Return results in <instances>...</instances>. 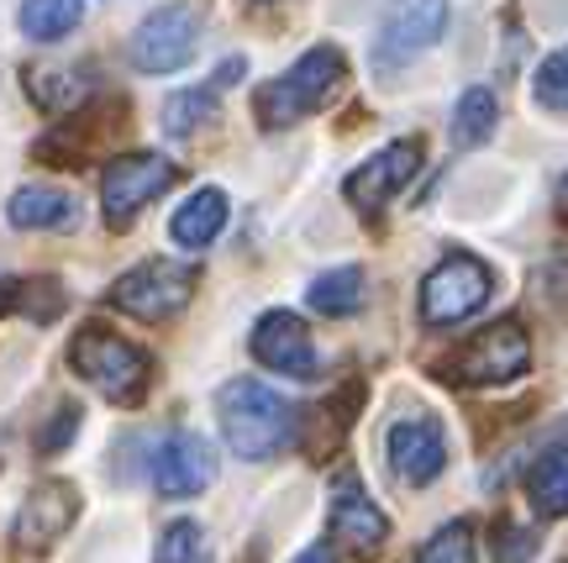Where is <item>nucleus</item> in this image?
Instances as JSON below:
<instances>
[{"instance_id":"1","label":"nucleus","mask_w":568,"mask_h":563,"mask_svg":"<svg viewBox=\"0 0 568 563\" xmlns=\"http://www.w3.org/2000/svg\"><path fill=\"white\" fill-rule=\"evenodd\" d=\"M216 422H222V438L237 459L268 463L274 453L295 443L301 411L284 401L280 390H268L264 380H226L216 390Z\"/></svg>"},{"instance_id":"2","label":"nucleus","mask_w":568,"mask_h":563,"mask_svg":"<svg viewBox=\"0 0 568 563\" xmlns=\"http://www.w3.org/2000/svg\"><path fill=\"white\" fill-rule=\"evenodd\" d=\"M343 80H347L343 48H337V42H316V48H305L284 74H274V80H264L253 90V117H258V127H268V132L295 127V121L326 111V101L343 90Z\"/></svg>"},{"instance_id":"3","label":"nucleus","mask_w":568,"mask_h":563,"mask_svg":"<svg viewBox=\"0 0 568 563\" xmlns=\"http://www.w3.org/2000/svg\"><path fill=\"white\" fill-rule=\"evenodd\" d=\"M69 369L80 374L95 395H105L111 405H142L148 384H153V359L142 353L138 342L116 338L111 326L101 322H84L69 342Z\"/></svg>"},{"instance_id":"4","label":"nucleus","mask_w":568,"mask_h":563,"mask_svg":"<svg viewBox=\"0 0 568 563\" xmlns=\"http://www.w3.org/2000/svg\"><path fill=\"white\" fill-rule=\"evenodd\" d=\"M531 369V338L527 326L506 316V322L479 326L464 348H453L443 359V380L464 384V390H495V384L521 380Z\"/></svg>"},{"instance_id":"5","label":"nucleus","mask_w":568,"mask_h":563,"mask_svg":"<svg viewBox=\"0 0 568 563\" xmlns=\"http://www.w3.org/2000/svg\"><path fill=\"white\" fill-rule=\"evenodd\" d=\"M195 263L180 259H142L138 269H126L122 280L105 290V305H116L122 316H138V322H169L180 316L190 295H195Z\"/></svg>"},{"instance_id":"6","label":"nucleus","mask_w":568,"mask_h":563,"mask_svg":"<svg viewBox=\"0 0 568 563\" xmlns=\"http://www.w3.org/2000/svg\"><path fill=\"white\" fill-rule=\"evenodd\" d=\"M195 53H201V11L190 0H169L148 11L126 42V59L138 74H180Z\"/></svg>"},{"instance_id":"7","label":"nucleus","mask_w":568,"mask_h":563,"mask_svg":"<svg viewBox=\"0 0 568 563\" xmlns=\"http://www.w3.org/2000/svg\"><path fill=\"white\" fill-rule=\"evenodd\" d=\"M447 32V0H389L379 32H374V69L395 74L432 53L437 38Z\"/></svg>"},{"instance_id":"8","label":"nucleus","mask_w":568,"mask_h":563,"mask_svg":"<svg viewBox=\"0 0 568 563\" xmlns=\"http://www.w3.org/2000/svg\"><path fill=\"white\" fill-rule=\"evenodd\" d=\"M180 180V169L163 159V153H116V159L105 163L101 174V217L105 227H132L142 217V205H153L169 190V184Z\"/></svg>"},{"instance_id":"9","label":"nucleus","mask_w":568,"mask_h":563,"mask_svg":"<svg viewBox=\"0 0 568 563\" xmlns=\"http://www.w3.org/2000/svg\"><path fill=\"white\" fill-rule=\"evenodd\" d=\"M489 290H495V274H489L485 259H474V253H447V259H437V269L422 280V322L426 326L468 322V316L489 301Z\"/></svg>"},{"instance_id":"10","label":"nucleus","mask_w":568,"mask_h":563,"mask_svg":"<svg viewBox=\"0 0 568 563\" xmlns=\"http://www.w3.org/2000/svg\"><path fill=\"white\" fill-rule=\"evenodd\" d=\"M416 169H422V138H395L385 142L379 153H368L353 174L343 180V195L353 211H364V217H379L410 180H416Z\"/></svg>"},{"instance_id":"11","label":"nucleus","mask_w":568,"mask_h":563,"mask_svg":"<svg viewBox=\"0 0 568 563\" xmlns=\"http://www.w3.org/2000/svg\"><path fill=\"white\" fill-rule=\"evenodd\" d=\"M222 474V463H216V448L211 438L201 432H169L159 448H153V484H159L163 501H190V495H201L205 484H216Z\"/></svg>"},{"instance_id":"12","label":"nucleus","mask_w":568,"mask_h":563,"mask_svg":"<svg viewBox=\"0 0 568 563\" xmlns=\"http://www.w3.org/2000/svg\"><path fill=\"white\" fill-rule=\"evenodd\" d=\"M80 522V490L69 480H42L27 490V501L17 505L11 522V543L27 553H48L53 543H63V532Z\"/></svg>"},{"instance_id":"13","label":"nucleus","mask_w":568,"mask_h":563,"mask_svg":"<svg viewBox=\"0 0 568 563\" xmlns=\"http://www.w3.org/2000/svg\"><path fill=\"white\" fill-rule=\"evenodd\" d=\"M385 453L395 480L422 490L447 469V432L432 411H416V416H400V422L385 432Z\"/></svg>"},{"instance_id":"14","label":"nucleus","mask_w":568,"mask_h":563,"mask_svg":"<svg viewBox=\"0 0 568 563\" xmlns=\"http://www.w3.org/2000/svg\"><path fill=\"white\" fill-rule=\"evenodd\" d=\"M247 353L284 374V380H316V342L305 332V322L295 311H264L258 322H253V338H247Z\"/></svg>"},{"instance_id":"15","label":"nucleus","mask_w":568,"mask_h":563,"mask_svg":"<svg viewBox=\"0 0 568 563\" xmlns=\"http://www.w3.org/2000/svg\"><path fill=\"white\" fill-rule=\"evenodd\" d=\"M326 532L337 543H347L353 553H374L389 537V516L368 501L364 484L353 480V474H343L337 490H332V505H326Z\"/></svg>"},{"instance_id":"16","label":"nucleus","mask_w":568,"mask_h":563,"mask_svg":"<svg viewBox=\"0 0 568 563\" xmlns=\"http://www.w3.org/2000/svg\"><path fill=\"white\" fill-rule=\"evenodd\" d=\"M358 411H364V380H347V384H337L326 401H316L311 405V416H301L305 453H311L316 463H326V453H337V443L353 432Z\"/></svg>"},{"instance_id":"17","label":"nucleus","mask_w":568,"mask_h":563,"mask_svg":"<svg viewBox=\"0 0 568 563\" xmlns=\"http://www.w3.org/2000/svg\"><path fill=\"white\" fill-rule=\"evenodd\" d=\"M6 222L17 232H69L80 222V205L59 184H21L17 195L6 201Z\"/></svg>"},{"instance_id":"18","label":"nucleus","mask_w":568,"mask_h":563,"mask_svg":"<svg viewBox=\"0 0 568 563\" xmlns=\"http://www.w3.org/2000/svg\"><path fill=\"white\" fill-rule=\"evenodd\" d=\"M27 95H32L48 117L80 111V105L95 95V63H48V69H27Z\"/></svg>"},{"instance_id":"19","label":"nucleus","mask_w":568,"mask_h":563,"mask_svg":"<svg viewBox=\"0 0 568 563\" xmlns=\"http://www.w3.org/2000/svg\"><path fill=\"white\" fill-rule=\"evenodd\" d=\"M226 217H232V205H226V190L216 184H201L195 195L184 205H174V217H169V238L180 242V248H211V242L222 238Z\"/></svg>"},{"instance_id":"20","label":"nucleus","mask_w":568,"mask_h":563,"mask_svg":"<svg viewBox=\"0 0 568 563\" xmlns=\"http://www.w3.org/2000/svg\"><path fill=\"white\" fill-rule=\"evenodd\" d=\"M305 305H311L316 316H326V322L364 311V269H358V263H337V269L316 274L311 290H305Z\"/></svg>"},{"instance_id":"21","label":"nucleus","mask_w":568,"mask_h":563,"mask_svg":"<svg viewBox=\"0 0 568 563\" xmlns=\"http://www.w3.org/2000/svg\"><path fill=\"white\" fill-rule=\"evenodd\" d=\"M527 501L548 522L568 516V443H552L548 453H537V463L527 474Z\"/></svg>"},{"instance_id":"22","label":"nucleus","mask_w":568,"mask_h":563,"mask_svg":"<svg viewBox=\"0 0 568 563\" xmlns=\"http://www.w3.org/2000/svg\"><path fill=\"white\" fill-rule=\"evenodd\" d=\"M495 127H500V101H495V90L489 84H468L458 105H453V142L458 148H479V142L495 138Z\"/></svg>"},{"instance_id":"23","label":"nucleus","mask_w":568,"mask_h":563,"mask_svg":"<svg viewBox=\"0 0 568 563\" xmlns=\"http://www.w3.org/2000/svg\"><path fill=\"white\" fill-rule=\"evenodd\" d=\"M84 21V0H21L17 27L32 42H59Z\"/></svg>"},{"instance_id":"24","label":"nucleus","mask_w":568,"mask_h":563,"mask_svg":"<svg viewBox=\"0 0 568 563\" xmlns=\"http://www.w3.org/2000/svg\"><path fill=\"white\" fill-rule=\"evenodd\" d=\"M216 111H222V95H216L211 84H195V90H174V95L163 101V132H169V138H190L195 127L216 121Z\"/></svg>"},{"instance_id":"25","label":"nucleus","mask_w":568,"mask_h":563,"mask_svg":"<svg viewBox=\"0 0 568 563\" xmlns=\"http://www.w3.org/2000/svg\"><path fill=\"white\" fill-rule=\"evenodd\" d=\"M153 563H216V559H211V537H205V526L190 522V516L169 522V526L159 532Z\"/></svg>"},{"instance_id":"26","label":"nucleus","mask_w":568,"mask_h":563,"mask_svg":"<svg viewBox=\"0 0 568 563\" xmlns=\"http://www.w3.org/2000/svg\"><path fill=\"white\" fill-rule=\"evenodd\" d=\"M416 563H474V522H447L443 532H432Z\"/></svg>"},{"instance_id":"27","label":"nucleus","mask_w":568,"mask_h":563,"mask_svg":"<svg viewBox=\"0 0 568 563\" xmlns=\"http://www.w3.org/2000/svg\"><path fill=\"white\" fill-rule=\"evenodd\" d=\"M531 101L542 105V111H568V48H558V53H548V59L537 63Z\"/></svg>"},{"instance_id":"28","label":"nucleus","mask_w":568,"mask_h":563,"mask_svg":"<svg viewBox=\"0 0 568 563\" xmlns=\"http://www.w3.org/2000/svg\"><path fill=\"white\" fill-rule=\"evenodd\" d=\"M489 553H495V563H531L537 559V532L500 516V522L489 526Z\"/></svg>"},{"instance_id":"29","label":"nucleus","mask_w":568,"mask_h":563,"mask_svg":"<svg viewBox=\"0 0 568 563\" xmlns=\"http://www.w3.org/2000/svg\"><path fill=\"white\" fill-rule=\"evenodd\" d=\"M74 438H80V405L63 401L59 411H53V422L38 432V453H48V459H53V453H63Z\"/></svg>"},{"instance_id":"30","label":"nucleus","mask_w":568,"mask_h":563,"mask_svg":"<svg viewBox=\"0 0 568 563\" xmlns=\"http://www.w3.org/2000/svg\"><path fill=\"white\" fill-rule=\"evenodd\" d=\"M237 74H247V59H237V53H232V59L216 63V74H211V90H226V84H237Z\"/></svg>"},{"instance_id":"31","label":"nucleus","mask_w":568,"mask_h":563,"mask_svg":"<svg viewBox=\"0 0 568 563\" xmlns=\"http://www.w3.org/2000/svg\"><path fill=\"white\" fill-rule=\"evenodd\" d=\"M295 563H337V559H332V547L326 543H311L305 553H295Z\"/></svg>"},{"instance_id":"32","label":"nucleus","mask_w":568,"mask_h":563,"mask_svg":"<svg viewBox=\"0 0 568 563\" xmlns=\"http://www.w3.org/2000/svg\"><path fill=\"white\" fill-rule=\"evenodd\" d=\"M558 211H564V217H568V174H564V180H558Z\"/></svg>"},{"instance_id":"33","label":"nucleus","mask_w":568,"mask_h":563,"mask_svg":"<svg viewBox=\"0 0 568 563\" xmlns=\"http://www.w3.org/2000/svg\"><path fill=\"white\" fill-rule=\"evenodd\" d=\"M247 6H268V0H247Z\"/></svg>"}]
</instances>
